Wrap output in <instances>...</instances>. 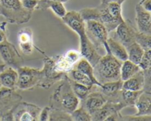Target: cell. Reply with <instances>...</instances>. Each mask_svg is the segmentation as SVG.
<instances>
[{
    "mask_svg": "<svg viewBox=\"0 0 151 121\" xmlns=\"http://www.w3.org/2000/svg\"><path fill=\"white\" fill-rule=\"evenodd\" d=\"M136 42L144 50L151 49V34L138 31L136 35Z\"/></svg>",
    "mask_w": 151,
    "mask_h": 121,
    "instance_id": "4dcf8cb0",
    "label": "cell"
},
{
    "mask_svg": "<svg viewBox=\"0 0 151 121\" xmlns=\"http://www.w3.org/2000/svg\"><path fill=\"white\" fill-rule=\"evenodd\" d=\"M143 91H131V90L123 89L120 91L118 97V102L122 103L126 107L134 106L135 102L137 101L139 96Z\"/></svg>",
    "mask_w": 151,
    "mask_h": 121,
    "instance_id": "d4e9b609",
    "label": "cell"
},
{
    "mask_svg": "<svg viewBox=\"0 0 151 121\" xmlns=\"http://www.w3.org/2000/svg\"><path fill=\"white\" fill-rule=\"evenodd\" d=\"M86 34L91 42L94 44L99 53L105 50V45L106 44L109 32L106 27L100 22L94 20L86 21Z\"/></svg>",
    "mask_w": 151,
    "mask_h": 121,
    "instance_id": "8992f818",
    "label": "cell"
},
{
    "mask_svg": "<svg viewBox=\"0 0 151 121\" xmlns=\"http://www.w3.org/2000/svg\"><path fill=\"white\" fill-rule=\"evenodd\" d=\"M17 81V70L11 66H7L5 69L0 73V84H1V86L16 90Z\"/></svg>",
    "mask_w": 151,
    "mask_h": 121,
    "instance_id": "ffe728a7",
    "label": "cell"
},
{
    "mask_svg": "<svg viewBox=\"0 0 151 121\" xmlns=\"http://www.w3.org/2000/svg\"><path fill=\"white\" fill-rule=\"evenodd\" d=\"M7 21L0 22V44L5 39H7V36H6V27H7Z\"/></svg>",
    "mask_w": 151,
    "mask_h": 121,
    "instance_id": "74e56055",
    "label": "cell"
},
{
    "mask_svg": "<svg viewBox=\"0 0 151 121\" xmlns=\"http://www.w3.org/2000/svg\"><path fill=\"white\" fill-rule=\"evenodd\" d=\"M138 4L146 10L151 12V0H141Z\"/></svg>",
    "mask_w": 151,
    "mask_h": 121,
    "instance_id": "f35d334b",
    "label": "cell"
},
{
    "mask_svg": "<svg viewBox=\"0 0 151 121\" xmlns=\"http://www.w3.org/2000/svg\"><path fill=\"white\" fill-rule=\"evenodd\" d=\"M1 84H0V87H1Z\"/></svg>",
    "mask_w": 151,
    "mask_h": 121,
    "instance_id": "7bdbcfd3",
    "label": "cell"
},
{
    "mask_svg": "<svg viewBox=\"0 0 151 121\" xmlns=\"http://www.w3.org/2000/svg\"><path fill=\"white\" fill-rule=\"evenodd\" d=\"M64 55L75 65L76 64L77 62H78V60L81 59V58L82 57L80 51H78V50H68L66 53H64Z\"/></svg>",
    "mask_w": 151,
    "mask_h": 121,
    "instance_id": "836d02e7",
    "label": "cell"
},
{
    "mask_svg": "<svg viewBox=\"0 0 151 121\" xmlns=\"http://www.w3.org/2000/svg\"><path fill=\"white\" fill-rule=\"evenodd\" d=\"M125 0H101V4H108L110 2H117L122 4Z\"/></svg>",
    "mask_w": 151,
    "mask_h": 121,
    "instance_id": "ab89813d",
    "label": "cell"
},
{
    "mask_svg": "<svg viewBox=\"0 0 151 121\" xmlns=\"http://www.w3.org/2000/svg\"><path fill=\"white\" fill-rule=\"evenodd\" d=\"M50 111V106H46V107H44V109H41V112H40V114H39L38 120L48 121Z\"/></svg>",
    "mask_w": 151,
    "mask_h": 121,
    "instance_id": "8d00e7d4",
    "label": "cell"
},
{
    "mask_svg": "<svg viewBox=\"0 0 151 121\" xmlns=\"http://www.w3.org/2000/svg\"><path fill=\"white\" fill-rule=\"evenodd\" d=\"M0 57L7 66L17 69L24 62V59L14 44L7 39L0 44Z\"/></svg>",
    "mask_w": 151,
    "mask_h": 121,
    "instance_id": "30bf717a",
    "label": "cell"
},
{
    "mask_svg": "<svg viewBox=\"0 0 151 121\" xmlns=\"http://www.w3.org/2000/svg\"><path fill=\"white\" fill-rule=\"evenodd\" d=\"M79 13L85 22L94 20L100 22L109 32L114 30L125 20L122 14V4L117 2L100 4L96 7H86Z\"/></svg>",
    "mask_w": 151,
    "mask_h": 121,
    "instance_id": "6da1fadb",
    "label": "cell"
},
{
    "mask_svg": "<svg viewBox=\"0 0 151 121\" xmlns=\"http://www.w3.org/2000/svg\"><path fill=\"white\" fill-rule=\"evenodd\" d=\"M141 70L138 64L133 63L128 59L122 62L120 68V79L122 81L128 80V78L134 76L135 74Z\"/></svg>",
    "mask_w": 151,
    "mask_h": 121,
    "instance_id": "cb8c5ba5",
    "label": "cell"
},
{
    "mask_svg": "<svg viewBox=\"0 0 151 121\" xmlns=\"http://www.w3.org/2000/svg\"><path fill=\"white\" fill-rule=\"evenodd\" d=\"M18 44L21 52L25 55H29L37 48L33 43V32L29 27H24L20 30L17 34Z\"/></svg>",
    "mask_w": 151,
    "mask_h": 121,
    "instance_id": "9a60e30c",
    "label": "cell"
},
{
    "mask_svg": "<svg viewBox=\"0 0 151 121\" xmlns=\"http://www.w3.org/2000/svg\"><path fill=\"white\" fill-rule=\"evenodd\" d=\"M0 15L7 22L23 24L30 20L32 12L24 8L21 0H0Z\"/></svg>",
    "mask_w": 151,
    "mask_h": 121,
    "instance_id": "277c9868",
    "label": "cell"
},
{
    "mask_svg": "<svg viewBox=\"0 0 151 121\" xmlns=\"http://www.w3.org/2000/svg\"><path fill=\"white\" fill-rule=\"evenodd\" d=\"M97 86H95L94 89L84 100L80 101L81 103V106L91 115V116L99 110L107 101L103 94L97 90Z\"/></svg>",
    "mask_w": 151,
    "mask_h": 121,
    "instance_id": "7c38bea8",
    "label": "cell"
},
{
    "mask_svg": "<svg viewBox=\"0 0 151 121\" xmlns=\"http://www.w3.org/2000/svg\"><path fill=\"white\" fill-rule=\"evenodd\" d=\"M74 68L78 69V70H80L81 72H82L83 73L86 75L87 76L91 79V81H92L94 86H100L101 85V84L97 81L95 76H94V67H93L92 65H91L86 58L81 57V59H80V60L77 62L76 64L75 65Z\"/></svg>",
    "mask_w": 151,
    "mask_h": 121,
    "instance_id": "603a6c76",
    "label": "cell"
},
{
    "mask_svg": "<svg viewBox=\"0 0 151 121\" xmlns=\"http://www.w3.org/2000/svg\"><path fill=\"white\" fill-rule=\"evenodd\" d=\"M0 120H1V116H0Z\"/></svg>",
    "mask_w": 151,
    "mask_h": 121,
    "instance_id": "ee69618b",
    "label": "cell"
},
{
    "mask_svg": "<svg viewBox=\"0 0 151 121\" xmlns=\"http://www.w3.org/2000/svg\"><path fill=\"white\" fill-rule=\"evenodd\" d=\"M141 70H145L151 68V49L150 50H145L144 54L140 60L139 63Z\"/></svg>",
    "mask_w": 151,
    "mask_h": 121,
    "instance_id": "d6a6232c",
    "label": "cell"
},
{
    "mask_svg": "<svg viewBox=\"0 0 151 121\" xmlns=\"http://www.w3.org/2000/svg\"><path fill=\"white\" fill-rule=\"evenodd\" d=\"M41 110L37 105L22 100L13 110V120L38 121Z\"/></svg>",
    "mask_w": 151,
    "mask_h": 121,
    "instance_id": "8fae6325",
    "label": "cell"
},
{
    "mask_svg": "<svg viewBox=\"0 0 151 121\" xmlns=\"http://www.w3.org/2000/svg\"><path fill=\"white\" fill-rule=\"evenodd\" d=\"M145 85L144 74L140 70L137 74L122 83V89L131 91H143Z\"/></svg>",
    "mask_w": 151,
    "mask_h": 121,
    "instance_id": "7402d4cb",
    "label": "cell"
},
{
    "mask_svg": "<svg viewBox=\"0 0 151 121\" xmlns=\"http://www.w3.org/2000/svg\"><path fill=\"white\" fill-rule=\"evenodd\" d=\"M72 121L71 114L50 107L48 121Z\"/></svg>",
    "mask_w": 151,
    "mask_h": 121,
    "instance_id": "f546056e",
    "label": "cell"
},
{
    "mask_svg": "<svg viewBox=\"0 0 151 121\" xmlns=\"http://www.w3.org/2000/svg\"><path fill=\"white\" fill-rule=\"evenodd\" d=\"M21 2L24 8L33 12L36 9L38 0H21Z\"/></svg>",
    "mask_w": 151,
    "mask_h": 121,
    "instance_id": "d590c367",
    "label": "cell"
},
{
    "mask_svg": "<svg viewBox=\"0 0 151 121\" xmlns=\"http://www.w3.org/2000/svg\"><path fill=\"white\" fill-rule=\"evenodd\" d=\"M137 28L134 27V24L129 19L124 20L122 23L119 24L117 27L114 31L111 32L112 34L111 37L117 40L125 48L135 42L136 35L138 32Z\"/></svg>",
    "mask_w": 151,
    "mask_h": 121,
    "instance_id": "9c48e42d",
    "label": "cell"
},
{
    "mask_svg": "<svg viewBox=\"0 0 151 121\" xmlns=\"http://www.w3.org/2000/svg\"><path fill=\"white\" fill-rule=\"evenodd\" d=\"M72 120L75 121H91V116L82 106H78L71 113Z\"/></svg>",
    "mask_w": 151,
    "mask_h": 121,
    "instance_id": "1f68e13d",
    "label": "cell"
},
{
    "mask_svg": "<svg viewBox=\"0 0 151 121\" xmlns=\"http://www.w3.org/2000/svg\"><path fill=\"white\" fill-rule=\"evenodd\" d=\"M122 80L109 81L102 84L100 86H97V90L103 94L108 101L118 102L119 92L122 89Z\"/></svg>",
    "mask_w": 151,
    "mask_h": 121,
    "instance_id": "2e32d148",
    "label": "cell"
},
{
    "mask_svg": "<svg viewBox=\"0 0 151 121\" xmlns=\"http://www.w3.org/2000/svg\"><path fill=\"white\" fill-rule=\"evenodd\" d=\"M22 100L16 90L0 87V116L1 120H13V110Z\"/></svg>",
    "mask_w": 151,
    "mask_h": 121,
    "instance_id": "5b68a950",
    "label": "cell"
},
{
    "mask_svg": "<svg viewBox=\"0 0 151 121\" xmlns=\"http://www.w3.org/2000/svg\"><path fill=\"white\" fill-rule=\"evenodd\" d=\"M125 108H126V106L123 103L107 100L99 110H97L95 113L91 115V120L103 121L110 115L116 112H121V110Z\"/></svg>",
    "mask_w": 151,
    "mask_h": 121,
    "instance_id": "e0dca14e",
    "label": "cell"
},
{
    "mask_svg": "<svg viewBox=\"0 0 151 121\" xmlns=\"http://www.w3.org/2000/svg\"><path fill=\"white\" fill-rule=\"evenodd\" d=\"M122 120L128 121H150L151 116H138V115H122Z\"/></svg>",
    "mask_w": 151,
    "mask_h": 121,
    "instance_id": "e575fe53",
    "label": "cell"
},
{
    "mask_svg": "<svg viewBox=\"0 0 151 121\" xmlns=\"http://www.w3.org/2000/svg\"><path fill=\"white\" fill-rule=\"evenodd\" d=\"M79 104L80 100L74 93L66 75L50 97L49 106L71 114Z\"/></svg>",
    "mask_w": 151,
    "mask_h": 121,
    "instance_id": "7a4b0ae2",
    "label": "cell"
},
{
    "mask_svg": "<svg viewBox=\"0 0 151 121\" xmlns=\"http://www.w3.org/2000/svg\"><path fill=\"white\" fill-rule=\"evenodd\" d=\"M105 55H102L94 66V74L100 84L109 81L120 80V68L122 61L118 60L109 51L107 44L105 45Z\"/></svg>",
    "mask_w": 151,
    "mask_h": 121,
    "instance_id": "3957f363",
    "label": "cell"
},
{
    "mask_svg": "<svg viewBox=\"0 0 151 121\" xmlns=\"http://www.w3.org/2000/svg\"><path fill=\"white\" fill-rule=\"evenodd\" d=\"M136 23L139 32L151 34V12L147 11L139 4L136 6Z\"/></svg>",
    "mask_w": 151,
    "mask_h": 121,
    "instance_id": "ac0fdd59",
    "label": "cell"
},
{
    "mask_svg": "<svg viewBox=\"0 0 151 121\" xmlns=\"http://www.w3.org/2000/svg\"><path fill=\"white\" fill-rule=\"evenodd\" d=\"M44 1H60V2H62V3H65L70 1V0H44Z\"/></svg>",
    "mask_w": 151,
    "mask_h": 121,
    "instance_id": "b9f144b4",
    "label": "cell"
},
{
    "mask_svg": "<svg viewBox=\"0 0 151 121\" xmlns=\"http://www.w3.org/2000/svg\"><path fill=\"white\" fill-rule=\"evenodd\" d=\"M79 38L80 44H81L80 53H81V56L86 59L94 67L103 55L99 53L98 50L94 46V44L91 42V41L86 36V34L79 37Z\"/></svg>",
    "mask_w": 151,
    "mask_h": 121,
    "instance_id": "4fadbf2b",
    "label": "cell"
},
{
    "mask_svg": "<svg viewBox=\"0 0 151 121\" xmlns=\"http://www.w3.org/2000/svg\"><path fill=\"white\" fill-rule=\"evenodd\" d=\"M68 81H69V84H70V86L72 87V90H73L74 93L78 97L80 101L84 100L95 87V86H94L92 88H90V87L86 86L75 82V81H72V80H71L69 78H68Z\"/></svg>",
    "mask_w": 151,
    "mask_h": 121,
    "instance_id": "83f0119b",
    "label": "cell"
},
{
    "mask_svg": "<svg viewBox=\"0 0 151 121\" xmlns=\"http://www.w3.org/2000/svg\"><path fill=\"white\" fill-rule=\"evenodd\" d=\"M128 53V59L136 64L139 63L140 60L144 54L145 50L137 44V42L133 43L126 48Z\"/></svg>",
    "mask_w": 151,
    "mask_h": 121,
    "instance_id": "f1b7e54d",
    "label": "cell"
},
{
    "mask_svg": "<svg viewBox=\"0 0 151 121\" xmlns=\"http://www.w3.org/2000/svg\"><path fill=\"white\" fill-rule=\"evenodd\" d=\"M66 75H67L68 78H70L72 81L83 84V85L86 86L90 87V88H92L94 86L92 81H91V79L86 75H85L82 72L75 69V68H73Z\"/></svg>",
    "mask_w": 151,
    "mask_h": 121,
    "instance_id": "484cf974",
    "label": "cell"
},
{
    "mask_svg": "<svg viewBox=\"0 0 151 121\" xmlns=\"http://www.w3.org/2000/svg\"><path fill=\"white\" fill-rule=\"evenodd\" d=\"M53 58H54L55 64L57 69L59 72H61L63 73L67 74L75 66V64L72 63L64 55V54L53 56Z\"/></svg>",
    "mask_w": 151,
    "mask_h": 121,
    "instance_id": "4316f807",
    "label": "cell"
},
{
    "mask_svg": "<svg viewBox=\"0 0 151 121\" xmlns=\"http://www.w3.org/2000/svg\"><path fill=\"white\" fill-rule=\"evenodd\" d=\"M6 66H7V65L5 63H0V73L5 69Z\"/></svg>",
    "mask_w": 151,
    "mask_h": 121,
    "instance_id": "60d3db41",
    "label": "cell"
},
{
    "mask_svg": "<svg viewBox=\"0 0 151 121\" xmlns=\"http://www.w3.org/2000/svg\"><path fill=\"white\" fill-rule=\"evenodd\" d=\"M134 106L137 109L135 115L151 116V92L143 91L135 102Z\"/></svg>",
    "mask_w": 151,
    "mask_h": 121,
    "instance_id": "d6986e66",
    "label": "cell"
},
{
    "mask_svg": "<svg viewBox=\"0 0 151 121\" xmlns=\"http://www.w3.org/2000/svg\"><path fill=\"white\" fill-rule=\"evenodd\" d=\"M106 44L110 53L118 60L122 62L128 59V53L126 48L117 40L109 35Z\"/></svg>",
    "mask_w": 151,
    "mask_h": 121,
    "instance_id": "44dd1931",
    "label": "cell"
},
{
    "mask_svg": "<svg viewBox=\"0 0 151 121\" xmlns=\"http://www.w3.org/2000/svg\"><path fill=\"white\" fill-rule=\"evenodd\" d=\"M38 1H39V0H38Z\"/></svg>",
    "mask_w": 151,
    "mask_h": 121,
    "instance_id": "f6af8a7d",
    "label": "cell"
},
{
    "mask_svg": "<svg viewBox=\"0 0 151 121\" xmlns=\"http://www.w3.org/2000/svg\"><path fill=\"white\" fill-rule=\"evenodd\" d=\"M16 70L18 72L17 89L32 90L39 86L41 81V69L21 66Z\"/></svg>",
    "mask_w": 151,
    "mask_h": 121,
    "instance_id": "52a82bcc",
    "label": "cell"
},
{
    "mask_svg": "<svg viewBox=\"0 0 151 121\" xmlns=\"http://www.w3.org/2000/svg\"><path fill=\"white\" fill-rule=\"evenodd\" d=\"M43 63L44 65L41 69V81L39 87L48 89L55 84L63 80L66 74L58 70L55 64L53 56L50 57L45 55Z\"/></svg>",
    "mask_w": 151,
    "mask_h": 121,
    "instance_id": "ba28073f",
    "label": "cell"
},
{
    "mask_svg": "<svg viewBox=\"0 0 151 121\" xmlns=\"http://www.w3.org/2000/svg\"><path fill=\"white\" fill-rule=\"evenodd\" d=\"M62 21L73 30L79 37L86 35V22L83 19L79 11L66 12V15L62 18Z\"/></svg>",
    "mask_w": 151,
    "mask_h": 121,
    "instance_id": "5bb4252c",
    "label": "cell"
}]
</instances>
